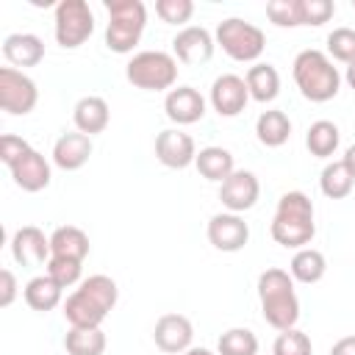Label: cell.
I'll list each match as a JSON object with an SVG mask.
<instances>
[{
    "label": "cell",
    "instance_id": "1",
    "mask_svg": "<svg viewBox=\"0 0 355 355\" xmlns=\"http://www.w3.org/2000/svg\"><path fill=\"white\" fill-rule=\"evenodd\" d=\"M119 288L108 275H92L78 283V288L64 300V319L69 327H100L114 311Z\"/></svg>",
    "mask_w": 355,
    "mask_h": 355
},
{
    "label": "cell",
    "instance_id": "2",
    "mask_svg": "<svg viewBox=\"0 0 355 355\" xmlns=\"http://www.w3.org/2000/svg\"><path fill=\"white\" fill-rule=\"evenodd\" d=\"M269 233L286 250H302V247H308L313 241V236H316L311 197L305 191H286L277 200V208H275Z\"/></svg>",
    "mask_w": 355,
    "mask_h": 355
},
{
    "label": "cell",
    "instance_id": "3",
    "mask_svg": "<svg viewBox=\"0 0 355 355\" xmlns=\"http://www.w3.org/2000/svg\"><path fill=\"white\" fill-rule=\"evenodd\" d=\"M258 300L263 322L275 330H291L300 319V300L294 291V277L286 269L269 266L258 275Z\"/></svg>",
    "mask_w": 355,
    "mask_h": 355
},
{
    "label": "cell",
    "instance_id": "4",
    "mask_svg": "<svg viewBox=\"0 0 355 355\" xmlns=\"http://www.w3.org/2000/svg\"><path fill=\"white\" fill-rule=\"evenodd\" d=\"M291 75H294L300 94L311 103H327L341 89L338 67H333V58L327 53L313 50V47L297 53V58L291 64Z\"/></svg>",
    "mask_w": 355,
    "mask_h": 355
},
{
    "label": "cell",
    "instance_id": "5",
    "mask_svg": "<svg viewBox=\"0 0 355 355\" xmlns=\"http://www.w3.org/2000/svg\"><path fill=\"white\" fill-rule=\"evenodd\" d=\"M108 25H105V47L111 53H130L147 25V8L141 0H105Z\"/></svg>",
    "mask_w": 355,
    "mask_h": 355
},
{
    "label": "cell",
    "instance_id": "6",
    "mask_svg": "<svg viewBox=\"0 0 355 355\" xmlns=\"http://www.w3.org/2000/svg\"><path fill=\"white\" fill-rule=\"evenodd\" d=\"M125 78L144 92H169L178 80V58L164 50H141L128 61Z\"/></svg>",
    "mask_w": 355,
    "mask_h": 355
},
{
    "label": "cell",
    "instance_id": "7",
    "mask_svg": "<svg viewBox=\"0 0 355 355\" xmlns=\"http://www.w3.org/2000/svg\"><path fill=\"white\" fill-rule=\"evenodd\" d=\"M216 44L233 58V61H241V64H250V61H258L263 47H266V36L258 25L247 22V19H239V17H227L216 25V33H214Z\"/></svg>",
    "mask_w": 355,
    "mask_h": 355
},
{
    "label": "cell",
    "instance_id": "8",
    "mask_svg": "<svg viewBox=\"0 0 355 355\" xmlns=\"http://www.w3.org/2000/svg\"><path fill=\"white\" fill-rule=\"evenodd\" d=\"M53 33L64 50L80 47L94 33V14L86 0H61L53 14Z\"/></svg>",
    "mask_w": 355,
    "mask_h": 355
},
{
    "label": "cell",
    "instance_id": "9",
    "mask_svg": "<svg viewBox=\"0 0 355 355\" xmlns=\"http://www.w3.org/2000/svg\"><path fill=\"white\" fill-rule=\"evenodd\" d=\"M39 103V89L33 78H28L17 67H3L0 69V108L11 116H25L36 108Z\"/></svg>",
    "mask_w": 355,
    "mask_h": 355
},
{
    "label": "cell",
    "instance_id": "10",
    "mask_svg": "<svg viewBox=\"0 0 355 355\" xmlns=\"http://www.w3.org/2000/svg\"><path fill=\"white\" fill-rule=\"evenodd\" d=\"M208 241L219 252H239L250 241V225L241 219V214H214L208 219Z\"/></svg>",
    "mask_w": 355,
    "mask_h": 355
},
{
    "label": "cell",
    "instance_id": "11",
    "mask_svg": "<svg viewBox=\"0 0 355 355\" xmlns=\"http://www.w3.org/2000/svg\"><path fill=\"white\" fill-rule=\"evenodd\" d=\"M214 47H216V39L202 25H186L172 39V55L186 67H197V64L211 61Z\"/></svg>",
    "mask_w": 355,
    "mask_h": 355
},
{
    "label": "cell",
    "instance_id": "12",
    "mask_svg": "<svg viewBox=\"0 0 355 355\" xmlns=\"http://www.w3.org/2000/svg\"><path fill=\"white\" fill-rule=\"evenodd\" d=\"M155 158L166 169H186L197 161V144L180 128H166L155 136Z\"/></svg>",
    "mask_w": 355,
    "mask_h": 355
},
{
    "label": "cell",
    "instance_id": "13",
    "mask_svg": "<svg viewBox=\"0 0 355 355\" xmlns=\"http://www.w3.org/2000/svg\"><path fill=\"white\" fill-rule=\"evenodd\" d=\"M153 341L166 355H183L186 349H191L194 327L183 313H164L153 327Z\"/></svg>",
    "mask_w": 355,
    "mask_h": 355
},
{
    "label": "cell",
    "instance_id": "14",
    "mask_svg": "<svg viewBox=\"0 0 355 355\" xmlns=\"http://www.w3.org/2000/svg\"><path fill=\"white\" fill-rule=\"evenodd\" d=\"M261 197V183L250 169H236L225 183H219V200L230 214L250 211Z\"/></svg>",
    "mask_w": 355,
    "mask_h": 355
},
{
    "label": "cell",
    "instance_id": "15",
    "mask_svg": "<svg viewBox=\"0 0 355 355\" xmlns=\"http://www.w3.org/2000/svg\"><path fill=\"white\" fill-rule=\"evenodd\" d=\"M250 103V89L244 83V78L225 72L211 83V105L219 116H239Z\"/></svg>",
    "mask_w": 355,
    "mask_h": 355
},
{
    "label": "cell",
    "instance_id": "16",
    "mask_svg": "<svg viewBox=\"0 0 355 355\" xmlns=\"http://www.w3.org/2000/svg\"><path fill=\"white\" fill-rule=\"evenodd\" d=\"M164 111L175 125H194L205 116V97L194 86H175L164 97Z\"/></svg>",
    "mask_w": 355,
    "mask_h": 355
},
{
    "label": "cell",
    "instance_id": "17",
    "mask_svg": "<svg viewBox=\"0 0 355 355\" xmlns=\"http://www.w3.org/2000/svg\"><path fill=\"white\" fill-rule=\"evenodd\" d=\"M8 169H11L14 183H17L22 191H31V194L47 189V186H50V178H53L47 158H44L39 150H33V147H28Z\"/></svg>",
    "mask_w": 355,
    "mask_h": 355
},
{
    "label": "cell",
    "instance_id": "18",
    "mask_svg": "<svg viewBox=\"0 0 355 355\" xmlns=\"http://www.w3.org/2000/svg\"><path fill=\"white\" fill-rule=\"evenodd\" d=\"M11 255L19 266H42L50 261V236L36 225H22L11 236Z\"/></svg>",
    "mask_w": 355,
    "mask_h": 355
},
{
    "label": "cell",
    "instance_id": "19",
    "mask_svg": "<svg viewBox=\"0 0 355 355\" xmlns=\"http://www.w3.org/2000/svg\"><path fill=\"white\" fill-rule=\"evenodd\" d=\"M92 136L72 130V133H61L53 144V164L64 172H75L80 169L89 158H92Z\"/></svg>",
    "mask_w": 355,
    "mask_h": 355
},
{
    "label": "cell",
    "instance_id": "20",
    "mask_svg": "<svg viewBox=\"0 0 355 355\" xmlns=\"http://www.w3.org/2000/svg\"><path fill=\"white\" fill-rule=\"evenodd\" d=\"M72 122H75V130L86 133V136H94V133H103L111 122V108L103 97L97 94H86L75 103L72 108Z\"/></svg>",
    "mask_w": 355,
    "mask_h": 355
},
{
    "label": "cell",
    "instance_id": "21",
    "mask_svg": "<svg viewBox=\"0 0 355 355\" xmlns=\"http://www.w3.org/2000/svg\"><path fill=\"white\" fill-rule=\"evenodd\" d=\"M3 55L14 67H36L44 58V42L36 33H11L3 39Z\"/></svg>",
    "mask_w": 355,
    "mask_h": 355
},
{
    "label": "cell",
    "instance_id": "22",
    "mask_svg": "<svg viewBox=\"0 0 355 355\" xmlns=\"http://www.w3.org/2000/svg\"><path fill=\"white\" fill-rule=\"evenodd\" d=\"M89 236L78 225H61L50 233V258H75L86 261L89 255Z\"/></svg>",
    "mask_w": 355,
    "mask_h": 355
},
{
    "label": "cell",
    "instance_id": "23",
    "mask_svg": "<svg viewBox=\"0 0 355 355\" xmlns=\"http://www.w3.org/2000/svg\"><path fill=\"white\" fill-rule=\"evenodd\" d=\"M61 294H64V288H61L47 272L31 277V280L25 283V288H22V297H25L28 308H33V311H39V313H47V311L58 308V305H61Z\"/></svg>",
    "mask_w": 355,
    "mask_h": 355
},
{
    "label": "cell",
    "instance_id": "24",
    "mask_svg": "<svg viewBox=\"0 0 355 355\" xmlns=\"http://www.w3.org/2000/svg\"><path fill=\"white\" fill-rule=\"evenodd\" d=\"M255 136L263 147H283L291 136V119L286 111L280 108H269L261 111V116L255 119Z\"/></svg>",
    "mask_w": 355,
    "mask_h": 355
},
{
    "label": "cell",
    "instance_id": "25",
    "mask_svg": "<svg viewBox=\"0 0 355 355\" xmlns=\"http://www.w3.org/2000/svg\"><path fill=\"white\" fill-rule=\"evenodd\" d=\"M194 166H197V172H200L205 180H214V183H225V180L236 172V164H233L230 150L216 147V144L202 147V150L197 153Z\"/></svg>",
    "mask_w": 355,
    "mask_h": 355
},
{
    "label": "cell",
    "instance_id": "26",
    "mask_svg": "<svg viewBox=\"0 0 355 355\" xmlns=\"http://www.w3.org/2000/svg\"><path fill=\"white\" fill-rule=\"evenodd\" d=\"M244 83L250 89V100L272 103L280 94V72L272 64H252L244 75Z\"/></svg>",
    "mask_w": 355,
    "mask_h": 355
},
{
    "label": "cell",
    "instance_id": "27",
    "mask_svg": "<svg viewBox=\"0 0 355 355\" xmlns=\"http://www.w3.org/2000/svg\"><path fill=\"white\" fill-rule=\"evenodd\" d=\"M324 272H327V261H324V255H322L319 250H313V247L297 250L294 258H291V263H288V275H291L297 283H305V286L319 283V280L324 277Z\"/></svg>",
    "mask_w": 355,
    "mask_h": 355
},
{
    "label": "cell",
    "instance_id": "28",
    "mask_svg": "<svg viewBox=\"0 0 355 355\" xmlns=\"http://www.w3.org/2000/svg\"><path fill=\"white\" fill-rule=\"evenodd\" d=\"M338 141H341V133H338V125L330 122V119H316L308 133H305V147L311 155L316 158H330L336 150H338Z\"/></svg>",
    "mask_w": 355,
    "mask_h": 355
},
{
    "label": "cell",
    "instance_id": "29",
    "mask_svg": "<svg viewBox=\"0 0 355 355\" xmlns=\"http://www.w3.org/2000/svg\"><path fill=\"white\" fill-rule=\"evenodd\" d=\"M67 355H103L105 352V333L100 327H69L64 336Z\"/></svg>",
    "mask_w": 355,
    "mask_h": 355
},
{
    "label": "cell",
    "instance_id": "30",
    "mask_svg": "<svg viewBox=\"0 0 355 355\" xmlns=\"http://www.w3.org/2000/svg\"><path fill=\"white\" fill-rule=\"evenodd\" d=\"M352 186H355V178L349 175V169L344 166V161H330L322 169V175H319V189H322V194L327 200H344V197H349Z\"/></svg>",
    "mask_w": 355,
    "mask_h": 355
},
{
    "label": "cell",
    "instance_id": "31",
    "mask_svg": "<svg viewBox=\"0 0 355 355\" xmlns=\"http://www.w3.org/2000/svg\"><path fill=\"white\" fill-rule=\"evenodd\" d=\"M219 355H258V336L247 327H230L216 341Z\"/></svg>",
    "mask_w": 355,
    "mask_h": 355
},
{
    "label": "cell",
    "instance_id": "32",
    "mask_svg": "<svg viewBox=\"0 0 355 355\" xmlns=\"http://www.w3.org/2000/svg\"><path fill=\"white\" fill-rule=\"evenodd\" d=\"M266 17L277 28H300L302 25V0H272V3H266Z\"/></svg>",
    "mask_w": 355,
    "mask_h": 355
},
{
    "label": "cell",
    "instance_id": "33",
    "mask_svg": "<svg viewBox=\"0 0 355 355\" xmlns=\"http://www.w3.org/2000/svg\"><path fill=\"white\" fill-rule=\"evenodd\" d=\"M327 55L341 64L355 61V31L352 28H333L327 33Z\"/></svg>",
    "mask_w": 355,
    "mask_h": 355
},
{
    "label": "cell",
    "instance_id": "34",
    "mask_svg": "<svg viewBox=\"0 0 355 355\" xmlns=\"http://www.w3.org/2000/svg\"><path fill=\"white\" fill-rule=\"evenodd\" d=\"M313 344L308 338V333L291 327V330H280L275 344H272V355H311Z\"/></svg>",
    "mask_w": 355,
    "mask_h": 355
},
{
    "label": "cell",
    "instance_id": "35",
    "mask_svg": "<svg viewBox=\"0 0 355 355\" xmlns=\"http://www.w3.org/2000/svg\"><path fill=\"white\" fill-rule=\"evenodd\" d=\"M47 275L61 286V288H69L75 283H80V275H83V261H75V258H50L44 263Z\"/></svg>",
    "mask_w": 355,
    "mask_h": 355
},
{
    "label": "cell",
    "instance_id": "36",
    "mask_svg": "<svg viewBox=\"0 0 355 355\" xmlns=\"http://www.w3.org/2000/svg\"><path fill=\"white\" fill-rule=\"evenodd\" d=\"M155 14L166 25H183V22L191 19L194 3L191 0H155Z\"/></svg>",
    "mask_w": 355,
    "mask_h": 355
},
{
    "label": "cell",
    "instance_id": "37",
    "mask_svg": "<svg viewBox=\"0 0 355 355\" xmlns=\"http://www.w3.org/2000/svg\"><path fill=\"white\" fill-rule=\"evenodd\" d=\"M336 14L333 0H302V25L319 28Z\"/></svg>",
    "mask_w": 355,
    "mask_h": 355
},
{
    "label": "cell",
    "instance_id": "38",
    "mask_svg": "<svg viewBox=\"0 0 355 355\" xmlns=\"http://www.w3.org/2000/svg\"><path fill=\"white\" fill-rule=\"evenodd\" d=\"M31 144L22 139V136H14V133H3L0 136V161L6 164V166H11L25 150H28Z\"/></svg>",
    "mask_w": 355,
    "mask_h": 355
},
{
    "label": "cell",
    "instance_id": "39",
    "mask_svg": "<svg viewBox=\"0 0 355 355\" xmlns=\"http://www.w3.org/2000/svg\"><path fill=\"white\" fill-rule=\"evenodd\" d=\"M17 277H14V272L11 269H0V305L3 308H8L11 302H14V297H17Z\"/></svg>",
    "mask_w": 355,
    "mask_h": 355
},
{
    "label": "cell",
    "instance_id": "40",
    "mask_svg": "<svg viewBox=\"0 0 355 355\" xmlns=\"http://www.w3.org/2000/svg\"><path fill=\"white\" fill-rule=\"evenodd\" d=\"M330 355H355V336H344L330 347Z\"/></svg>",
    "mask_w": 355,
    "mask_h": 355
},
{
    "label": "cell",
    "instance_id": "41",
    "mask_svg": "<svg viewBox=\"0 0 355 355\" xmlns=\"http://www.w3.org/2000/svg\"><path fill=\"white\" fill-rule=\"evenodd\" d=\"M341 161H344V166L349 169V175L355 178V144H349V147H347V153H344V158H341Z\"/></svg>",
    "mask_w": 355,
    "mask_h": 355
},
{
    "label": "cell",
    "instance_id": "42",
    "mask_svg": "<svg viewBox=\"0 0 355 355\" xmlns=\"http://www.w3.org/2000/svg\"><path fill=\"white\" fill-rule=\"evenodd\" d=\"M344 80L349 83V89L355 92V61L352 64H347V72H344Z\"/></svg>",
    "mask_w": 355,
    "mask_h": 355
},
{
    "label": "cell",
    "instance_id": "43",
    "mask_svg": "<svg viewBox=\"0 0 355 355\" xmlns=\"http://www.w3.org/2000/svg\"><path fill=\"white\" fill-rule=\"evenodd\" d=\"M183 355H214L211 349H205V347H191V349H186Z\"/></svg>",
    "mask_w": 355,
    "mask_h": 355
},
{
    "label": "cell",
    "instance_id": "44",
    "mask_svg": "<svg viewBox=\"0 0 355 355\" xmlns=\"http://www.w3.org/2000/svg\"><path fill=\"white\" fill-rule=\"evenodd\" d=\"M352 8H355V0H352Z\"/></svg>",
    "mask_w": 355,
    "mask_h": 355
}]
</instances>
